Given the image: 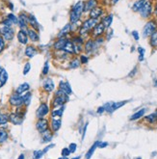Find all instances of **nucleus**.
I'll return each mask as SVG.
<instances>
[{
  "label": "nucleus",
  "mask_w": 157,
  "mask_h": 159,
  "mask_svg": "<svg viewBox=\"0 0 157 159\" xmlns=\"http://www.w3.org/2000/svg\"><path fill=\"white\" fill-rule=\"evenodd\" d=\"M9 120L14 124H20L23 121V116L19 113H13L9 116Z\"/></svg>",
  "instance_id": "9"
},
{
  "label": "nucleus",
  "mask_w": 157,
  "mask_h": 159,
  "mask_svg": "<svg viewBox=\"0 0 157 159\" xmlns=\"http://www.w3.org/2000/svg\"><path fill=\"white\" fill-rule=\"evenodd\" d=\"M36 48L33 46H28L25 49V55L29 58H33L36 55Z\"/></svg>",
  "instance_id": "19"
},
{
  "label": "nucleus",
  "mask_w": 157,
  "mask_h": 159,
  "mask_svg": "<svg viewBox=\"0 0 157 159\" xmlns=\"http://www.w3.org/2000/svg\"><path fill=\"white\" fill-rule=\"evenodd\" d=\"M17 40H18V42H19L20 44H27V42H28V35H27V33H26L24 30H20L17 33Z\"/></svg>",
  "instance_id": "12"
},
{
  "label": "nucleus",
  "mask_w": 157,
  "mask_h": 159,
  "mask_svg": "<svg viewBox=\"0 0 157 159\" xmlns=\"http://www.w3.org/2000/svg\"><path fill=\"white\" fill-rule=\"evenodd\" d=\"M29 88H30V86H29L28 83H22L17 88V90H15V93L18 94V95H21L22 93L28 91Z\"/></svg>",
  "instance_id": "21"
},
{
  "label": "nucleus",
  "mask_w": 157,
  "mask_h": 159,
  "mask_svg": "<svg viewBox=\"0 0 157 159\" xmlns=\"http://www.w3.org/2000/svg\"><path fill=\"white\" fill-rule=\"evenodd\" d=\"M112 21H113V15H108V17L103 18L101 23H102V25L104 26V28H108V27H110Z\"/></svg>",
  "instance_id": "26"
},
{
  "label": "nucleus",
  "mask_w": 157,
  "mask_h": 159,
  "mask_svg": "<svg viewBox=\"0 0 157 159\" xmlns=\"http://www.w3.org/2000/svg\"><path fill=\"white\" fill-rule=\"evenodd\" d=\"M48 111H49L48 106H47L46 103H42V104L40 105V107L38 108V110H37V117H38L39 119L44 118V116L48 114Z\"/></svg>",
  "instance_id": "8"
},
{
  "label": "nucleus",
  "mask_w": 157,
  "mask_h": 159,
  "mask_svg": "<svg viewBox=\"0 0 157 159\" xmlns=\"http://www.w3.org/2000/svg\"><path fill=\"white\" fill-rule=\"evenodd\" d=\"M30 68H31L30 63H26L25 66H24V68H23V74H24V75H26V74H27L29 71H30Z\"/></svg>",
  "instance_id": "44"
},
{
  "label": "nucleus",
  "mask_w": 157,
  "mask_h": 159,
  "mask_svg": "<svg viewBox=\"0 0 157 159\" xmlns=\"http://www.w3.org/2000/svg\"><path fill=\"white\" fill-rule=\"evenodd\" d=\"M42 141H44V143H49L50 141H51L52 139V133L50 130H46L42 132Z\"/></svg>",
  "instance_id": "20"
},
{
  "label": "nucleus",
  "mask_w": 157,
  "mask_h": 159,
  "mask_svg": "<svg viewBox=\"0 0 157 159\" xmlns=\"http://www.w3.org/2000/svg\"><path fill=\"white\" fill-rule=\"evenodd\" d=\"M59 159H68V157H60Z\"/></svg>",
  "instance_id": "55"
},
{
  "label": "nucleus",
  "mask_w": 157,
  "mask_h": 159,
  "mask_svg": "<svg viewBox=\"0 0 157 159\" xmlns=\"http://www.w3.org/2000/svg\"><path fill=\"white\" fill-rule=\"evenodd\" d=\"M146 2H147V0H139V1H137L132 7L133 11H134V12H139V11L143 8L144 5L146 4Z\"/></svg>",
  "instance_id": "24"
},
{
  "label": "nucleus",
  "mask_w": 157,
  "mask_h": 159,
  "mask_svg": "<svg viewBox=\"0 0 157 159\" xmlns=\"http://www.w3.org/2000/svg\"><path fill=\"white\" fill-rule=\"evenodd\" d=\"M8 138V133L4 129L0 128V143H3L7 140Z\"/></svg>",
  "instance_id": "35"
},
{
  "label": "nucleus",
  "mask_w": 157,
  "mask_h": 159,
  "mask_svg": "<svg viewBox=\"0 0 157 159\" xmlns=\"http://www.w3.org/2000/svg\"><path fill=\"white\" fill-rule=\"evenodd\" d=\"M55 88V85H54V82H53L52 79L50 78H47L44 80V89L46 90V92H52L53 90Z\"/></svg>",
  "instance_id": "13"
},
{
  "label": "nucleus",
  "mask_w": 157,
  "mask_h": 159,
  "mask_svg": "<svg viewBox=\"0 0 157 159\" xmlns=\"http://www.w3.org/2000/svg\"><path fill=\"white\" fill-rule=\"evenodd\" d=\"M151 11H152L151 4L148 1H147L146 2V4L144 5L143 8L139 11V12H140V14L143 17H150V15L151 14Z\"/></svg>",
  "instance_id": "7"
},
{
  "label": "nucleus",
  "mask_w": 157,
  "mask_h": 159,
  "mask_svg": "<svg viewBox=\"0 0 157 159\" xmlns=\"http://www.w3.org/2000/svg\"><path fill=\"white\" fill-rule=\"evenodd\" d=\"M72 159H80V156H77L75 158H72Z\"/></svg>",
  "instance_id": "56"
},
{
  "label": "nucleus",
  "mask_w": 157,
  "mask_h": 159,
  "mask_svg": "<svg viewBox=\"0 0 157 159\" xmlns=\"http://www.w3.org/2000/svg\"><path fill=\"white\" fill-rule=\"evenodd\" d=\"M14 29L11 28V27H6V26H3L1 29H0V34H1V36L3 37L5 40H8V41H10V40H12L14 38Z\"/></svg>",
  "instance_id": "4"
},
{
  "label": "nucleus",
  "mask_w": 157,
  "mask_h": 159,
  "mask_svg": "<svg viewBox=\"0 0 157 159\" xmlns=\"http://www.w3.org/2000/svg\"><path fill=\"white\" fill-rule=\"evenodd\" d=\"M8 80V73L5 70H2L1 72H0V88L2 86H4L5 83Z\"/></svg>",
  "instance_id": "22"
},
{
  "label": "nucleus",
  "mask_w": 157,
  "mask_h": 159,
  "mask_svg": "<svg viewBox=\"0 0 157 159\" xmlns=\"http://www.w3.org/2000/svg\"><path fill=\"white\" fill-rule=\"evenodd\" d=\"M71 12L74 13V14L77 15H79V17H81V14L84 12V2H82V1L77 2Z\"/></svg>",
  "instance_id": "11"
},
{
  "label": "nucleus",
  "mask_w": 157,
  "mask_h": 159,
  "mask_svg": "<svg viewBox=\"0 0 157 159\" xmlns=\"http://www.w3.org/2000/svg\"><path fill=\"white\" fill-rule=\"evenodd\" d=\"M73 44L74 46H81L82 44H83V39L81 38V37H75V38H73Z\"/></svg>",
  "instance_id": "39"
},
{
  "label": "nucleus",
  "mask_w": 157,
  "mask_h": 159,
  "mask_svg": "<svg viewBox=\"0 0 157 159\" xmlns=\"http://www.w3.org/2000/svg\"><path fill=\"white\" fill-rule=\"evenodd\" d=\"M63 112H64V107H61V108H59V109L53 110L52 113H51V115H52L53 118H55V117H58V118H60V117L62 116Z\"/></svg>",
  "instance_id": "34"
},
{
  "label": "nucleus",
  "mask_w": 157,
  "mask_h": 159,
  "mask_svg": "<svg viewBox=\"0 0 157 159\" xmlns=\"http://www.w3.org/2000/svg\"><path fill=\"white\" fill-rule=\"evenodd\" d=\"M132 35H133V37H134V39L136 40V41L139 40V35H138V32L137 31H133L132 32Z\"/></svg>",
  "instance_id": "50"
},
{
  "label": "nucleus",
  "mask_w": 157,
  "mask_h": 159,
  "mask_svg": "<svg viewBox=\"0 0 157 159\" xmlns=\"http://www.w3.org/2000/svg\"><path fill=\"white\" fill-rule=\"evenodd\" d=\"M138 51H139V53H140L139 60L143 61L144 60V54H145V49H144L143 47H139V48H138Z\"/></svg>",
  "instance_id": "45"
},
{
  "label": "nucleus",
  "mask_w": 157,
  "mask_h": 159,
  "mask_svg": "<svg viewBox=\"0 0 157 159\" xmlns=\"http://www.w3.org/2000/svg\"><path fill=\"white\" fill-rule=\"evenodd\" d=\"M10 103L12 105H14V106H17V107H19V106H21L23 104V97H22V95H18V94H14V95H11V97H10Z\"/></svg>",
  "instance_id": "5"
},
{
  "label": "nucleus",
  "mask_w": 157,
  "mask_h": 159,
  "mask_svg": "<svg viewBox=\"0 0 157 159\" xmlns=\"http://www.w3.org/2000/svg\"><path fill=\"white\" fill-rule=\"evenodd\" d=\"M137 159H141V158H137Z\"/></svg>",
  "instance_id": "59"
},
{
  "label": "nucleus",
  "mask_w": 157,
  "mask_h": 159,
  "mask_svg": "<svg viewBox=\"0 0 157 159\" xmlns=\"http://www.w3.org/2000/svg\"><path fill=\"white\" fill-rule=\"evenodd\" d=\"M36 127H37V129H38L39 132L42 133L44 131H46L48 129V121H47L46 119H42V118L39 119V121H37Z\"/></svg>",
  "instance_id": "6"
},
{
  "label": "nucleus",
  "mask_w": 157,
  "mask_h": 159,
  "mask_svg": "<svg viewBox=\"0 0 157 159\" xmlns=\"http://www.w3.org/2000/svg\"><path fill=\"white\" fill-rule=\"evenodd\" d=\"M28 22L30 23V24L33 26L34 28H38V23H37V20H36V17H34L33 15H30L28 17Z\"/></svg>",
  "instance_id": "32"
},
{
  "label": "nucleus",
  "mask_w": 157,
  "mask_h": 159,
  "mask_svg": "<svg viewBox=\"0 0 157 159\" xmlns=\"http://www.w3.org/2000/svg\"><path fill=\"white\" fill-rule=\"evenodd\" d=\"M97 24V19H95V18H89V19L85 20L81 26V30H80L81 36L86 35L88 32L94 28Z\"/></svg>",
  "instance_id": "2"
},
{
  "label": "nucleus",
  "mask_w": 157,
  "mask_h": 159,
  "mask_svg": "<svg viewBox=\"0 0 157 159\" xmlns=\"http://www.w3.org/2000/svg\"><path fill=\"white\" fill-rule=\"evenodd\" d=\"M88 61H89V59H88V57L85 56V55H82V56L80 57V62L82 64H87Z\"/></svg>",
  "instance_id": "47"
},
{
  "label": "nucleus",
  "mask_w": 157,
  "mask_h": 159,
  "mask_svg": "<svg viewBox=\"0 0 157 159\" xmlns=\"http://www.w3.org/2000/svg\"><path fill=\"white\" fill-rule=\"evenodd\" d=\"M68 100V95H66L61 90L56 92L55 97L53 99V106L55 107H59V106L64 105Z\"/></svg>",
  "instance_id": "1"
},
{
  "label": "nucleus",
  "mask_w": 157,
  "mask_h": 159,
  "mask_svg": "<svg viewBox=\"0 0 157 159\" xmlns=\"http://www.w3.org/2000/svg\"><path fill=\"white\" fill-rule=\"evenodd\" d=\"M118 1H119V0H112V3H113V4H116Z\"/></svg>",
  "instance_id": "54"
},
{
  "label": "nucleus",
  "mask_w": 157,
  "mask_h": 159,
  "mask_svg": "<svg viewBox=\"0 0 157 159\" xmlns=\"http://www.w3.org/2000/svg\"><path fill=\"white\" fill-rule=\"evenodd\" d=\"M22 97H23V104H25V105L30 104L31 97H32L31 93H26L24 95H22Z\"/></svg>",
  "instance_id": "31"
},
{
  "label": "nucleus",
  "mask_w": 157,
  "mask_h": 159,
  "mask_svg": "<svg viewBox=\"0 0 157 159\" xmlns=\"http://www.w3.org/2000/svg\"><path fill=\"white\" fill-rule=\"evenodd\" d=\"M93 49H95V42L92 41V40H89L85 44V51L87 53H90L93 51Z\"/></svg>",
  "instance_id": "25"
},
{
  "label": "nucleus",
  "mask_w": 157,
  "mask_h": 159,
  "mask_svg": "<svg viewBox=\"0 0 157 159\" xmlns=\"http://www.w3.org/2000/svg\"><path fill=\"white\" fill-rule=\"evenodd\" d=\"M68 150H70V152H74L76 150V145L75 144H70L68 147Z\"/></svg>",
  "instance_id": "49"
},
{
  "label": "nucleus",
  "mask_w": 157,
  "mask_h": 159,
  "mask_svg": "<svg viewBox=\"0 0 157 159\" xmlns=\"http://www.w3.org/2000/svg\"><path fill=\"white\" fill-rule=\"evenodd\" d=\"M79 66H80V61L77 59V58H74V59L71 61V63L70 64V68H77Z\"/></svg>",
  "instance_id": "37"
},
{
  "label": "nucleus",
  "mask_w": 157,
  "mask_h": 159,
  "mask_svg": "<svg viewBox=\"0 0 157 159\" xmlns=\"http://www.w3.org/2000/svg\"><path fill=\"white\" fill-rule=\"evenodd\" d=\"M27 34H28L29 38H30L33 42H38L39 41V35L35 30H33V29H28Z\"/></svg>",
  "instance_id": "23"
},
{
  "label": "nucleus",
  "mask_w": 157,
  "mask_h": 159,
  "mask_svg": "<svg viewBox=\"0 0 157 159\" xmlns=\"http://www.w3.org/2000/svg\"><path fill=\"white\" fill-rule=\"evenodd\" d=\"M150 36V44L154 47H157V32H153Z\"/></svg>",
  "instance_id": "33"
},
{
  "label": "nucleus",
  "mask_w": 157,
  "mask_h": 159,
  "mask_svg": "<svg viewBox=\"0 0 157 159\" xmlns=\"http://www.w3.org/2000/svg\"><path fill=\"white\" fill-rule=\"evenodd\" d=\"M104 111H105V109H104V107L102 106V107H99V108L97 109V113H98V114H101V113L104 112Z\"/></svg>",
  "instance_id": "52"
},
{
  "label": "nucleus",
  "mask_w": 157,
  "mask_h": 159,
  "mask_svg": "<svg viewBox=\"0 0 157 159\" xmlns=\"http://www.w3.org/2000/svg\"><path fill=\"white\" fill-rule=\"evenodd\" d=\"M3 25L6 26V27H11V25H12V21H11L10 19H7L3 21Z\"/></svg>",
  "instance_id": "48"
},
{
  "label": "nucleus",
  "mask_w": 157,
  "mask_h": 159,
  "mask_svg": "<svg viewBox=\"0 0 157 159\" xmlns=\"http://www.w3.org/2000/svg\"><path fill=\"white\" fill-rule=\"evenodd\" d=\"M145 112H146L145 108H144V109H141L140 111H138V112L135 113L134 115H132L131 118H130V120H131V121H136V120H138V119L142 118V117L144 116V114H145Z\"/></svg>",
  "instance_id": "28"
},
{
  "label": "nucleus",
  "mask_w": 157,
  "mask_h": 159,
  "mask_svg": "<svg viewBox=\"0 0 157 159\" xmlns=\"http://www.w3.org/2000/svg\"><path fill=\"white\" fill-rule=\"evenodd\" d=\"M63 50H65V51H66L68 53H75V47H74V44L72 42L70 41H66L65 46H64Z\"/></svg>",
  "instance_id": "17"
},
{
  "label": "nucleus",
  "mask_w": 157,
  "mask_h": 159,
  "mask_svg": "<svg viewBox=\"0 0 157 159\" xmlns=\"http://www.w3.org/2000/svg\"><path fill=\"white\" fill-rule=\"evenodd\" d=\"M61 126V121L60 119H53L52 120V129L54 131H57Z\"/></svg>",
  "instance_id": "30"
},
{
  "label": "nucleus",
  "mask_w": 157,
  "mask_h": 159,
  "mask_svg": "<svg viewBox=\"0 0 157 159\" xmlns=\"http://www.w3.org/2000/svg\"><path fill=\"white\" fill-rule=\"evenodd\" d=\"M42 155H44L42 150H35V152H33V158L34 159H40L41 157H42Z\"/></svg>",
  "instance_id": "40"
},
{
  "label": "nucleus",
  "mask_w": 157,
  "mask_h": 159,
  "mask_svg": "<svg viewBox=\"0 0 157 159\" xmlns=\"http://www.w3.org/2000/svg\"><path fill=\"white\" fill-rule=\"evenodd\" d=\"M48 70H49V64L48 62H46L44 66V68H42V74L44 75H46L47 73H48Z\"/></svg>",
  "instance_id": "42"
},
{
  "label": "nucleus",
  "mask_w": 157,
  "mask_h": 159,
  "mask_svg": "<svg viewBox=\"0 0 157 159\" xmlns=\"http://www.w3.org/2000/svg\"><path fill=\"white\" fill-rule=\"evenodd\" d=\"M8 19H10L11 21H12V23H15V24L18 22V18L15 17V15H14L13 14L8 15Z\"/></svg>",
  "instance_id": "41"
},
{
  "label": "nucleus",
  "mask_w": 157,
  "mask_h": 159,
  "mask_svg": "<svg viewBox=\"0 0 157 159\" xmlns=\"http://www.w3.org/2000/svg\"><path fill=\"white\" fill-rule=\"evenodd\" d=\"M99 141H97L95 143L94 145L92 146V148H90L89 150V152H88L87 153H86V159H90L92 157V155H93V153L95 152V148H97V147H98V145H99Z\"/></svg>",
  "instance_id": "27"
},
{
  "label": "nucleus",
  "mask_w": 157,
  "mask_h": 159,
  "mask_svg": "<svg viewBox=\"0 0 157 159\" xmlns=\"http://www.w3.org/2000/svg\"><path fill=\"white\" fill-rule=\"evenodd\" d=\"M70 153L71 152H70V150H68V148H63L62 150V156L63 157H68Z\"/></svg>",
  "instance_id": "43"
},
{
  "label": "nucleus",
  "mask_w": 157,
  "mask_h": 159,
  "mask_svg": "<svg viewBox=\"0 0 157 159\" xmlns=\"http://www.w3.org/2000/svg\"><path fill=\"white\" fill-rule=\"evenodd\" d=\"M9 121V116L6 114H0V124H6Z\"/></svg>",
  "instance_id": "38"
},
{
  "label": "nucleus",
  "mask_w": 157,
  "mask_h": 159,
  "mask_svg": "<svg viewBox=\"0 0 157 159\" xmlns=\"http://www.w3.org/2000/svg\"><path fill=\"white\" fill-rule=\"evenodd\" d=\"M70 31V24L65 25V27H64L59 33V38H64V37H65Z\"/></svg>",
  "instance_id": "29"
},
{
  "label": "nucleus",
  "mask_w": 157,
  "mask_h": 159,
  "mask_svg": "<svg viewBox=\"0 0 157 159\" xmlns=\"http://www.w3.org/2000/svg\"><path fill=\"white\" fill-rule=\"evenodd\" d=\"M146 120H147V121H148V123H155V121H157V115H156L155 113L150 114V115L147 116V118H146Z\"/></svg>",
  "instance_id": "36"
},
{
  "label": "nucleus",
  "mask_w": 157,
  "mask_h": 159,
  "mask_svg": "<svg viewBox=\"0 0 157 159\" xmlns=\"http://www.w3.org/2000/svg\"><path fill=\"white\" fill-rule=\"evenodd\" d=\"M156 10H157V3H156Z\"/></svg>",
  "instance_id": "58"
},
{
  "label": "nucleus",
  "mask_w": 157,
  "mask_h": 159,
  "mask_svg": "<svg viewBox=\"0 0 157 159\" xmlns=\"http://www.w3.org/2000/svg\"><path fill=\"white\" fill-rule=\"evenodd\" d=\"M4 46H5V42H4V39L2 38V36H0V52H1L2 50L4 49Z\"/></svg>",
  "instance_id": "46"
},
{
  "label": "nucleus",
  "mask_w": 157,
  "mask_h": 159,
  "mask_svg": "<svg viewBox=\"0 0 157 159\" xmlns=\"http://www.w3.org/2000/svg\"><path fill=\"white\" fill-rule=\"evenodd\" d=\"M101 15H102L101 8L95 7L93 10H91V12H90V17H91V18H95V19H97V17H99Z\"/></svg>",
  "instance_id": "16"
},
{
  "label": "nucleus",
  "mask_w": 157,
  "mask_h": 159,
  "mask_svg": "<svg viewBox=\"0 0 157 159\" xmlns=\"http://www.w3.org/2000/svg\"><path fill=\"white\" fill-rule=\"evenodd\" d=\"M108 146V143H106V142H103V143H99V145H98V147H99L100 148H105V147H107Z\"/></svg>",
  "instance_id": "51"
},
{
  "label": "nucleus",
  "mask_w": 157,
  "mask_h": 159,
  "mask_svg": "<svg viewBox=\"0 0 157 159\" xmlns=\"http://www.w3.org/2000/svg\"><path fill=\"white\" fill-rule=\"evenodd\" d=\"M59 90H61L63 93H65L66 95H70L71 94V88L70 85L66 81H61L59 84Z\"/></svg>",
  "instance_id": "10"
},
{
  "label": "nucleus",
  "mask_w": 157,
  "mask_h": 159,
  "mask_svg": "<svg viewBox=\"0 0 157 159\" xmlns=\"http://www.w3.org/2000/svg\"><path fill=\"white\" fill-rule=\"evenodd\" d=\"M17 159H24V154H20L19 156H18Z\"/></svg>",
  "instance_id": "53"
},
{
  "label": "nucleus",
  "mask_w": 157,
  "mask_h": 159,
  "mask_svg": "<svg viewBox=\"0 0 157 159\" xmlns=\"http://www.w3.org/2000/svg\"><path fill=\"white\" fill-rule=\"evenodd\" d=\"M97 0H88L86 3H84V12H88V11H91L97 6Z\"/></svg>",
  "instance_id": "15"
},
{
  "label": "nucleus",
  "mask_w": 157,
  "mask_h": 159,
  "mask_svg": "<svg viewBox=\"0 0 157 159\" xmlns=\"http://www.w3.org/2000/svg\"><path fill=\"white\" fill-rule=\"evenodd\" d=\"M68 40L65 39V38H60L58 41H56L55 42V44H54V48L56 50H62L64 48V46H65V44H66V42Z\"/></svg>",
  "instance_id": "18"
},
{
  "label": "nucleus",
  "mask_w": 157,
  "mask_h": 159,
  "mask_svg": "<svg viewBox=\"0 0 157 159\" xmlns=\"http://www.w3.org/2000/svg\"><path fill=\"white\" fill-rule=\"evenodd\" d=\"M155 114H156V115H157V109H156V111H155Z\"/></svg>",
  "instance_id": "57"
},
{
  "label": "nucleus",
  "mask_w": 157,
  "mask_h": 159,
  "mask_svg": "<svg viewBox=\"0 0 157 159\" xmlns=\"http://www.w3.org/2000/svg\"><path fill=\"white\" fill-rule=\"evenodd\" d=\"M156 29V23L154 22L153 20H150L148 21L147 24L145 25V27H144V30H143V36L145 37H148V36H150L151 34L153 33L154 31H155Z\"/></svg>",
  "instance_id": "3"
},
{
  "label": "nucleus",
  "mask_w": 157,
  "mask_h": 159,
  "mask_svg": "<svg viewBox=\"0 0 157 159\" xmlns=\"http://www.w3.org/2000/svg\"><path fill=\"white\" fill-rule=\"evenodd\" d=\"M94 30H93V35H94L95 37H99L100 35H102L103 32H104V26L102 25V23H98V24H97L95 26Z\"/></svg>",
  "instance_id": "14"
}]
</instances>
